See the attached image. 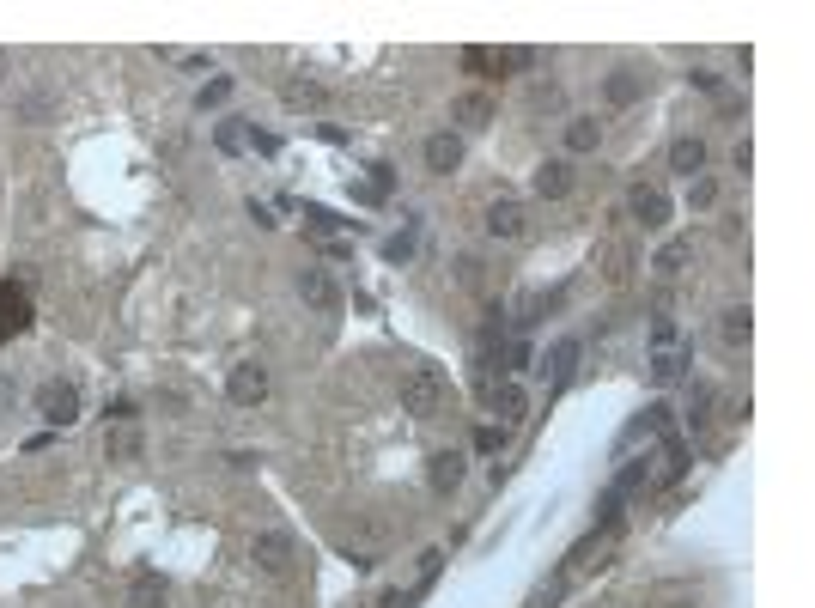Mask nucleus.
Returning <instances> with one entry per match:
<instances>
[{"label":"nucleus","instance_id":"6ab92c4d","mask_svg":"<svg viewBox=\"0 0 815 608\" xmlns=\"http://www.w3.org/2000/svg\"><path fill=\"white\" fill-rule=\"evenodd\" d=\"M299 292H305V304H317V311H323V304H335V280H329L323 268H305V274H299Z\"/></svg>","mask_w":815,"mask_h":608},{"label":"nucleus","instance_id":"7ed1b4c3","mask_svg":"<svg viewBox=\"0 0 815 608\" xmlns=\"http://www.w3.org/2000/svg\"><path fill=\"white\" fill-rule=\"evenodd\" d=\"M226 396H232L238 408H256V402H268V365L244 359V365L232 371V384H226Z\"/></svg>","mask_w":815,"mask_h":608},{"label":"nucleus","instance_id":"1a4fd4ad","mask_svg":"<svg viewBox=\"0 0 815 608\" xmlns=\"http://www.w3.org/2000/svg\"><path fill=\"white\" fill-rule=\"evenodd\" d=\"M43 420L49 426H73V420H80V390H73V384H49L43 390Z\"/></svg>","mask_w":815,"mask_h":608},{"label":"nucleus","instance_id":"4468645a","mask_svg":"<svg viewBox=\"0 0 815 608\" xmlns=\"http://www.w3.org/2000/svg\"><path fill=\"white\" fill-rule=\"evenodd\" d=\"M633 219L639 225H670V195H657V189H633Z\"/></svg>","mask_w":815,"mask_h":608},{"label":"nucleus","instance_id":"4be33fe9","mask_svg":"<svg viewBox=\"0 0 815 608\" xmlns=\"http://www.w3.org/2000/svg\"><path fill=\"white\" fill-rule=\"evenodd\" d=\"M706 165V140H676L670 146V171H700Z\"/></svg>","mask_w":815,"mask_h":608},{"label":"nucleus","instance_id":"c756f323","mask_svg":"<svg viewBox=\"0 0 815 608\" xmlns=\"http://www.w3.org/2000/svg\"><path fill=\"white\" fill-rule=\"evenodd\" d=\"M43 110H49V98H25V104H19V116H25V122H37Z\"/></svg>","mask_w":815,"mask_h":608},{"label":"nucleus","instance_id":"393cba45","mask_svg":"<svg viewBox=\"0 0 815 608\" xmlns=\"http://www.w3.org/2000/svg\"><path fill=\"white\" fill-rule=\"evenodd\" d=\"M110 456H140V432L116 426V438H110Z\"/></svg>","mask_w":815,"mask_h":608},{"label":"nucleus","instance_id":"7c9ffc66","mask_svg":"<svg viewBox=\"0 0 815 608\" xmlns=\"http://www.w3.org/2000/svg\"><path fill=\"white\" fill-rule=\"evenodd\" d=\"M663 608H694V602H663Z\"/></svg>","mask_w":815,"mask_h":608},{"label":"nucleus","instance_id":"9d476101","mask_svg":"<svg viewBox=\"0 0 815 608\" xmlns=\"http://www.w3.org/2000/svg\"><path fill=\"white\" fill-rule=\"evenodd\" d=\"M487 232H493V238H524V232H530V213L517 207V201H493V207H487Z\"/></svg>","mask_w":815,"mask_h":608},{"label":"nucleus","instance_id":"423d86ee","mask_svg":"<svg viewBox=\"0 0 815 608\" xmlns=\"http://www.w3.org/2000/svg\"><path fill=\"white\" fill-rule=\"evenodd\" d=\"M402 396H408L414 414H438V408H444V377H438V371H414Z\"/></svg>","mask_w":815,"mask_h":608},{"label":"nucleus","instance_id":"6e6552de","mask_svg":"<svg viewBox=\"0 0 815 608\" xmlns=\"http://www.w3.org/2000/svg\"><path fill=\"white\" fill-rule=\"evenodd\" d=\"M426 475H432V493H457L463 475H469V456H463V450H438Z\"/></svg>","mask_w":815,"mask_h":608},{"label":"nucleus","instance_id":"ddd939ff","mask_svg":"<svg viewBox=\"0 0 815 608\" xmlns=\"http://www.w3.org/2000/svg\"><path fill=\"white\" fill-rule=\"evenodd\" d=\"M530 359H536L530 335H505V341H499V377H524V371H530Z\"/></svg>","mask_w":815,"mask_h":608},{"label":"nucleus","instance_id":"f3484780","mask_svg":"<svg viewBox=\"0 0 815 608\" xmlns=\"http://www.w3.org/2000/svg\"><path fill=\"white\" fill-rule=\"evenodd\" d=\"M688 371V347L676 341V347H657V359H651V377L657 384H676V377Z\"/></svg>","mask_w":815,"mask_h":608},{"label":"nucleus","instance_id":"c85d7f7f","mask_svg":"<svg viewBox=\"0 0 815 608\" xmlns=\"http://www.w3.org/2000/svg\"><path fill=\"white\" fill-rule=\"evenodd\" d=\"M13 402H19V390H13V377H0V414H13Z\"/></svg>","mask_w":815,"mask_h":608},{"label":"nucleus","instance_id":"a211bd4d","mask_svg":"<svg viewBox=\"0 0 815 608\" xmlns=\"http://www.w3.org/2000/svg\"><path fill=\"white\" fill-rule=\"evenodd\" d=\"M603 146V128L590 122V116H572L566 122V152H597Z\"/></svg>","mask_w":815,"mask_h":608},{"label":"nucleus","instance_id":"39448f33","mask_svg":"<svg viewBox=\"0 0 815 608\" xmlns=\"http://www.w3.org/2000/svg\"><path fill=\"white\" fill-rule=\"evenodd\" d=\"M463 165V134L457 128H444V134H432L426 140V171H438V177H451Z\"/></svg>","mask_w":815,"mask_h":608},{"label":"nucleus","instance_id":"9b49d317","mask_svg":"<svg viewBox=\"0 0 815 608\" xmlns=\"http://www.w3.org/2000/svg\"><path fill=\"white\" fill-rule=\"evenodd\" d=\"M603 548H609V529H584V536L572 542V554H566V566H560V572H566V578H578L590 560H603Z\"/></svg>","mask_w":815,"mask_h":608},{"label":"nucleus","instance_id":"f257e3e1","mask_svg":"<svg viewBox=\"0 0 815 608\" xmlns=\"http://www.w3.org/2000/svg\"><path fill=\"white\" fill-rule=\"evenodd\" d=\"M481 402H487L493 420H524V414H530V396H524L517 377H487V384H481Z\"/></svg>","mask_w":815,"mask_h":608},{"label":"nucleus","instance_id":"aec40b11","mask_svg":"<svg viewBox=\"0 0 815 608\" xmlns=\"http://www.w3.org/2000/svg\"><path fill=\"white\" fill-rule=\"evenodd\" d=\"M657 420H663L657 408H645V414H633V420H627V432H621V444H615V456H627V450H639V444L651 438V426H657Z\"/></svg>","mask_w":815,"mask_h":608},{"label":"nucleus","instance_id":"5701e85b","mask_svg":"<svg viewBox=\"0 0 815 608\" xmlns=\"http://www.w3.org/2000/svg\"><path fill=\"white\" fill-rule=\"evenodd\" d=\"M487 116H493V98H487V92H469V98H457V122H463V128H481Z\"/></svg>","mask_w":815,"mask_h":608},{"label":"nucleus","instance_id":"2f4dec72","mask_svg":"<svg viewBox=\"0 0 815 608\" xmlns=\"http://www.w3.org/2000/svg\"><path fill=\"white\" fill-rule=\"evenodd\" d=\"M0 73H7V55H0Z\"/></svg>","mask_w":815,"mask_h":608},{"label":"nucleus","instance_id":"20e7f679","mask_svg":"<svg viewBox=\"0 0 815 608\" xmlns=\"http://www.w3.org/2000/svg\"><path fill=\"white\" fill-rule=\"evenodd\" d=\"M560 304H566V286H542L536 298H517V335H530L536 323H548Z\"/></svg>","mask_w":815,"mask_h":608},{"label":"nucleus","instance_id":"f03ea898","mask_svg":"<svg viewBox=\"0 0 815 608\" xmlns=\"http://www.w3.org/2000/svg\"><path fill=\"white\" fill-rule=\"evenodd\" d=\"M31 329V298L19 280H0V341H13Z\"/></svg>","mask_w":815,"mask_h":608},{"label":"nucleus","instance_id":"f8f14e48","mask_svg":"<svg viewBox=\"0 0 815 608\" xmlns=\"http://www.w3.org/2000/svg\"><path fill=\"white\" fill-rule=\"evenodd\" d=\"M536 195H542V201H566V195H572V159H548V165L536 171Z\"/></svg>","mask_w":815,"mask_h":608},{"label":"nucleus","instance_id":"a878e982","mask_svg":"<svg viewBox=\"0 0 815 608\" xmlns=\"http://www.w3.org/2000/svg\"><path fill=\"white\" fill-rule=\"evenodd\" d=\"M292 104H299V110H317V104H323V92H317L311 80H299V86H292Z\"/></svg>","mask_w":815,"mask_h":608},{"label":"nucleus","instance_id":"b1692460","mask_svg":"<svg viewBox=\"0 0 815 608\" xmlns=\"http://www.w3.org/2000/svg\"><path fill=\"white\" fill-rule=\"evenodd\" d=\"M475 450H487V456H493V450H505V426H499V420H487V426L475 432Z\"/></svg>","mask_w":815,"mask_h":608},{"label":"nucleus","instance_id":"bb28decb","mask_svg":"<svg viewBox=\"0 0 815 608\" xmlns=\"http://www.w3.org/2000/svg\"><path fill=\"white\" fill-rule=\"evenodd\" d=\"M724 329H730V341H736V347H743V341H749V311H730V317H724Z\"/></svg>","mask_w":815,"mask_h":608},{"label":"nucleus","instance_id":"cd10ccee","mask_svg":"<svg viewBox=\"0 0 815 608\" xmlns=\"http://www.w3.org/2000/svg\"><path fill=\"white\" fill-rule=\"evenodd\" d=\"M682 262H688V244H670V250L657 256V268H663V274H670V268H682Z\"/></svg>","mask_w":815,"mask_h":608},{"label":"nucleus","instance_id":"2eb2a0df","mask_svg":"<svg viewBox=\"0 0 815 608\" xmlns=\"http://www.w3.org/2000/svg\"><path fill=\"white\" fill-rule=\"evenodd\" d=\"M578 359H584V347H578V341L566 335V341L554 347V359H548V377H554V390H566V384H572V371H578Z\"/></svg>","mask_w":815,"mask_h":608},{"label":"nucleus","instance_id":"412c9836","mask_svg":"<svg viewBox=\"0 0 815 608\" xmlns=\"http://www.w3.org/2000/svg\"><path fill=\"white\" fill-rule=\"evenodd\" d=\"M603 98H609L615 110H627V104H639V80H633V73H609V80H603Z\"/></svg>","mask_w":815,"mask_h":608},{"label":"nucleus","instance_id":"0eeeda50","mask_svg":"<svg viewBox=\"0 0 815 608\" xmlns=\"http://www.w3.org/2000/svg\"><path fill=\"white\" fill-rule=\"evenodd\" d=\"M250 560H256L262 572H286V566H292V542L280 536V529H262V536L250 542Z\"/></svg>","mask_w":815,"mask_h":608},{"label":"nucleus","instance_id":"dca6fc26","mask_svg":"<svg viewBox=\"0 0 815 608\" xmlns=\"http://www.w3.org/2000/svg\"><path fill=\"white\" fill-rule=\"evenodd\" d=\"M128 602H134V608H165V602H171V584H165L159 572H146V578H134Z\"/></svg>","mask_w":815,"mask_h":608}]
</instances>
